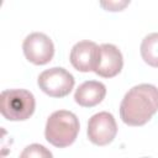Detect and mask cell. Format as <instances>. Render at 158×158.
I'll list each match as a JSON object with an SVG mask.
<instances>
[{"mask_svg":"<svg viewBox=\"0 0 158 158\" xmlns=\"http://www.w3.org/2000/svg\"><path fill=\"white\" fill-rule=\"evenodd\" d=\"M158 111V89L152 84H138L131 88L120 105L121 120L128 126L147 123Z\"/></svg>","mask_w":158,"mask_h":158,"instance_id":"6da1fadb","label":"cell"},{"mask_svg":"<svg viewBox=\"0 0 158 158\" xmlns=\"http://www.w3.org/2000/svg\"><path fill=\"white\" fill-rule=\"evenodd\" d=\"M79 120L72 111L58 110L54 111L46 122L44 136L46 139L58 148L70 146L79 132Z\"/></svg>","mask_w":158,"mask_h":158,"instance_id":"7a4b0ae2","label":"cell"},{"mask_svg":"<svg viewBox=\"0 0 158 158\" xmlns=\"http://www.w3.org/2000/svg\"><path fill=\"white\" fill-rule=\"evenodd\" d=\"M36 100L25 89H9L0 94V112L9 121H25L32 116Z\"/></svg>","mask_w":158,"mask_h":158,"instance_id":"3957f363","label":"cell"},{"mask_svg":"<svg viewBox=\"0 0 158 158\" xmlns=\"http://www.w3.org/2000/svg\"><path fill=\"white\" fill-rule=\"evenodd\" d=\"M74 77L60 67L42 72L37 79L40 89L51 98H64L74 88Z\"/></svg>","mask_w":158,"mask_h":158,"instance_id":"277c9868","label":"cell"},{"mask_svg":"<svg viewBox=\"0 0 158 158\" xmlns=\"http://www.w3.org/2000/svg\"><path fill=\"white\" fill-rule=\"evenodd\" d=\"M22 51L26 59L31 63L43 65L52 60L54 56V44L47 35L42 32H33L23 40Z\"/></svg>","mask_w":158,"mask_h":158,"instance_id":"5b68a950","label":"cell"},{"mask_svg":"<svg viewBox=\"0 0 158 158\" xmlns=\"http://www.w3.org/2000/svg\"><path fill=\"white\" fill-rule=\"evenodd\" d=\"M86 133L90 142L96 146H106L111 143L117 133L115 117L107 111H101L93 115L89 118Z\"/></svg>","mask_w":158,"mask_h":158,"instance_id":"8992f818","label":"cell"},{"mask_svg":"<svg viewBox=\"0 0 158 158\" xmlns=\"http://www.w3.org/2000/svg\"><path fill=\"white\" fill-rule=\"evenodd\" d=\"M123 67V58L120 49L111 44L104 43L99 46V57L95 73L102 78H112L117 75Z\"/></svg>","mask_w":158,"mask_h":158,"instance_id":"52a82bcc","label":"cell"},{"mask_svg":"<svg viewBox=\"0 0 158 158\" xmlns=\"http://www.w3.org/2000/svg\"><path fill=\"white\" fill-rule=\"evenodd\" d=\"M99 57V46L93 41H80L70 51V63L79 72H94Z\"/></svg>","mask_w":158,"mask_h":158,"instance_id":"ba28073f","label":"cell"},{"mask_svg":"<svg viewBox=\"0 0 158 158\" xmlns=\"http://www.w3.org/2000/svg\"><path fill=\"white\" fill-rule=\"evenodd\" d=\"M106 95V86L101 81L88 80L78 86L74 94V100L83 107H93L100 104Z\"/></svg>","mask_w":158,"mask_h":158,"instance_id":"9c48e42d","label":"cell"},{"mask_svg":"<svg viewBox=\"0 0 158 158\" xmlns=\"http://www.w3.org/2000/svg\"><path fill=\"white\" fill-rule=\"evenodd\" d=\"M139 52L142 59L148 65L158 68V32L149 33L142 40Z\"/></svg>","mask_w":158,"mask_h":158,"instance_id":"30bf717a","label":"cell"},{"mask_svg":"<svg viewBox=\"0 0 158 158\" xmlns=\"http://www.w3.org/2000/svg\"><path fill=\"white\" fill-rule=\"evenodd\" d=\"M20 158H53L49 149L38 143H32L23 148L20 154Z\"/></svg>","mask_w":158,"mask_h":158,"instance_id":"8fae6325","label":"cell"},{"mask_svg":"<svg viewBox=\"0 0 158 158\" xmlns=\"http://www.w3.org/2000/svg\"><path fill=\"white\" fill-rule=\"evenodd\" d=\"M144 158H149V157H144Z\"/></svg>","mask_w":158,"mask_h":158,"instance_id":"7c38bea8","label":"cell"}]
</instances>
